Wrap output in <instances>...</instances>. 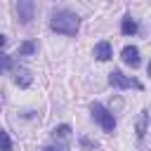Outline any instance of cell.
I'll return each instance as SVG.
<instances>
[{"instance_id":"1","label":"cell","mask_w":151,"mask_h":151,"mask_svg":"<svg viewBox=\"0 0 151 151\" xmlns=\"http://www.w3.org/2000/svg\"><path fill=\"white\" fill-rule=\"evenodd\" d=\"M50 28L61 35H76L80 28V17L68 9H54L50 17Z\"/></svg>"},{"instance_id":"13","label":"cell","mask_w":151,"mask_h":151,"mask_svg":"<svg viewBox=\"0 0 151 151\" xmlns=\"http://www.w3.org/2000/svg\"><path fill=\"white\" fill-rule=\"evenodd\" d=\"M9 68H12V57L9 54H0V76L5 71H9Z\"/></svg>"},{"instance_id":"14","label":"cell","mask_w":151,"mask_h":151,"mask_svg":"<svg viewBox=\"0 0 151 151\" xmlns=\"http://www.w3.org/2000/svg\"><path fill=\"white\" fill-rule=\"evenodd\" d=\"M42 151H64V149H61V146H45Z\"/></svg>"},{"instance_id":"12","label":"cell","mask_w":151,"mask_h":151,"mask_svg":"<svg viewBox=\"0 0 151 151\" xmlns=\"http://www.w3.org/2000/svg\"><path fill=\"white\" fill-rule=\"evenodd\" d=\"M0 151H12V139L2 127H0Z\"/></svg>"},{"instance_id":"11","label":"cell","mask_w":151,"mask_h":151,"mask_svg":"<svg viewBox=\"0 0 151 151\" xmlns=\"http://www.w3.org/2000/svg\"><path fill=\"white\" fill-rule=\"evenodd\" d=\"M35 50H38V45H35L33 40H26V42H21V45H19L17 54H19V57H26V54H33Z\"/></svg>"},{"instance_id":"7","label":"cell","mask_w":151,"mask_h":151,"mask_svg":"<svg viewBox=\"0 0 151 151\" xmlns=\"http://www.w3.org/2000/svg\"><path fill=\"white\" fill-rule=\"evenodd\" d=\"M31 80H33V78H31V71H28V68H21V66L14 68V83H17L19 87H28Z\"/></svg>"},{"instance_id":"10","label":"cell","mask_w":151,"mask_h":151,"mask_svg":"<svg viewBox=\"0 0 151 151\" xmlns=\"http://www.w3.org/2000/svg\"><path fill=\"white\" fill-rule=\"evenodd\" d=\"M146 123H149V111L144 109L139 113V120H137V137H144L146 134Z\"/></svg>"},{"instance_id":"4","label":"cell","mask_w":151,"mask_h":151,"mask_svg":"<svg viewBox=\"0 0 151 151\" xmlns=\"http://www.w3.org/2000/svg\"><path fill=\"white\" fill-rule=\"evenodd\" d=\"M33 12H35V2H33V0H19L17 14H19V21H21V24H31Z\"/></svg>"},{"instance_id":"9","label":"cell","mask_w":151,"mask_h":151,"mask_svg":"<svg viewBox=\"0 0 151 151\" xmlns=\"http://www.w3.org/2000/svg\"><path fill=\"white\" fill-rule=\"evenodd\" d=\"M120 31H123V35H134L137 33V21L130 14H125L123 21H120Z\"/></svg>"},{"instance_id":"3","label":"cell","mask_w":151,"mask_h":151,"mask_svg":"<svg viewBox=\"0 0 151 151\" xmlns=\"http://www.w3.org/2000/svg\"><path fill=\"white\" fill-rule=\"evenodd\" d=\"M109 85H111V87H118V90H127V87H134V90H144V85H142L139 80L123 76V71H118V68H113V71L109 73Z\"/></svg>"},{"instance_id":"5","label":"cell","mask_w":151,"mask_h":151,"mask_svg":"<svg viewBox=\"0 0 151 151\" xmlns=\"http://www.w3.org/2000/svg\"><path fill=\"white\" fill-rule=\"evenodd\" d=\"M120 57H123V61H125L127 66H132V68H137V66L142 64V59H139V50H137L134 45H125L123 52H120Z\"/></svg>"},{"instance_id":"6","label":"cell","mask_w":151,"mask_h":151,"mask_svg":"<svg viewBox=\"0 0 151 151\" xmlns=\"http://www.w3.org/2000/svg\"><path fill=\"white\" fill-rule=\"evenodd\" d=\"M94 57H97L99 61H109V59L113 57V50H111V45H109L106 40L97 42V45H94Z\"/></svg>"},{"instance_id":"16","label":"cell","mask_w":151,"mask_h":151,"mask_svg":"<svg viewBox=\"0 0 151 151\" xmlns=\"http://www.w3.org/2000/svg\"><path fill=\"white\" fill-rule=\"evenodd\" d=\"M149 76H151V61H149Z\"/></svg>"},{"instance_id":"8","label":"cell","mask_w":151,"mask_h":151,"mask_svg":"<svg viewBox=\"0 0 151 151\" xmlns=\"http://www.w3.org/2000/svg\"><path fill=\"white\" fill-rule=\"evenodd\" d=\"M71 125H57L54 130H52V139L54 142H68L71 139Z\"/></svg>"},{"instance_id":"15","label":"cell","mask_w":151,"mask_h":151,"mask_svg":"<svg viewBox=\"0 0 151 151\" xmlns=\"http://www.w3.org/2000/svg\"><path fill=\"white\" fill-rule=\"evenodd\" d=\"M5 42H7V38H5V35H2V33H0V47H2V45H5Z\"/></svg>"},{"instance_id":"2","label":"cell","mask_w":151,"mask_h":151,"mask_svg":"<svg viewBox=\"0 0 151 151\" xmlns=\"http://www.w3.org/2000/svg\"><path fill=\"white\" fill-rule=\"evenodd\" d=\"M90 111H92V118L99 123V127H101L104 132H113V130H116V118H113V113H111L109 109H104L99 101H94Z\"/></svg>"}]
</instances>
